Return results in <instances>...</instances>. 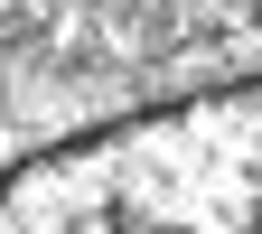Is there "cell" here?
Returning a JSON list of instances; mask_svg holds the SVG:
<instances>
[{
	"instance_id": "6da1fadb",
	"label": "cell",
	"mask_w": 262,
	"mask_h": 234,
	"mask_svg": "<svg viewBox=\"0 0 262 234\" xmlns=\"http://www.w3.org/2000/svg\"><path fill=\"white\" fill-rule=\"evenodd\" d=\"M0 234H262V84L178 94L0 169Z\"/></svg>"
},
{
	"instance_id": "7a4b0ae2",
	"label": "cell",
	"mask_w": 262,
	"mask_h": 234,
	"mask_svg": "<svg viewBox=\"0 0 262 234\" xmlns=\"http://www.w3.org/2000/svg\"><path fill=\"white\" fill-rule=\"evenodd\" d=\"M253 19H262V10H253Z\"/></svg>"
}]
</instances>
